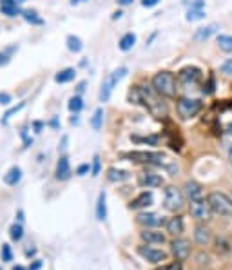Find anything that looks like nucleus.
Here are the masks:
<instances>
[{"label": "nucleus", "mask_w": 232, "mask_h": 270, "mask_svg": "<svg viewBox=\"0 0 232 270\" xmlns=\"http://www.w3.org/2000/svg\"><path fill=\"white\" fill-rule=\"evenodd\" d=\"M140 96H142V106L147 107V111L156 118H163L167 114V106L161 100L158 92L154 91L153 86H140Z\"/></svg>", "instance_id": "f257e3e1"}, {"label": "nucleus", "mask_w": 232, "mask_h": 270, "mask_svg": "<svg viewBox=\"0 0 232 270\" xmlns=\"http://www.w3.org/2000/svg\"><path fill=\"white\" fill-rule=\"evenodd\" d=\"M151 86L154 87V91L158 92L160 96H163V98H176L178 78L171 71H158L153 76Z\"/></svg>", "instance_id": "f03ea898"}, {"label": "nucleus", "mask_w": 232, "mask_h": 270, "mask_svg": "<svg viewBox=\"0 0 232 270\" xmlns=\"http://www.w3.org/2000/svg\"><path fill=\"white\" fill-rule=\"evenodd\" d=\"M207 201H209L214 214L225 216V217L232 216V199L227 196L225 192H218V191L211 192L207 196Z\"/></svg>", "instance_id": "7ed1b4c3"}, {"label": "nucleus", "mask_w": 232, "mask_h": 270, "mask_svg": "<svg viewBox=\"0 0 232 270\" xmlns=\"http://www.w3.org/2000/svg\"><path fill=\"white\" fill-rule=\"evenodd\" d=\"M201 107H203V102L198 98H179L176 104V111L181 120H191L201 111Z\"/></svg>", "instance_id": "20e7f679"}, {"label": "nucleus", "mask_w": 232, "mask_h": 270, "mask_svg": "<svg viewBox=\"0 0 232 270\" xmlns=\"http://www.w3.org/2000/svg\"><path fill=\"white\" fill-rule=\"evenodd\" d=\"M124 158L136 162V163H153V165H161L165 160L163 152H149V151H133L125 152Z\"/></svg>", "instance_id": "39448f33"}, {"label": "nucleus", "mask_w": 232, "mask_h": 270, "mask_svg": "<svg viewBox=\"0 0 232 270\" xmlns=\"http://www.w3.org/2000/svg\"><path fill=\"white\" fill-rule=\"evenodd\" d=\"M125 74H127V67H120V69L113 71L106 80H104L102 89H100V102H107V100L111 98V92H113L114 86H116Z\"/></svg>", "instance_id": "423d86ee"}, {"label": "nucleus", "mask_w": 232, "mask_h": 270, "mask_svg": "<svg viewBox=\"0 0 232 270\" xmlns=\"http://www.w3.org/2000/svg\"><path fill=\"white\" fill-rule=\"evenodd\" d=\"M189 212H191V216L194 219H198V221H207V219H211L213 216V209H211V205L207 201L205 198H198V199H191V203H189Z\"/></svg>", "instance_id": "0eeeda50"}, {"label": "nucleus", "mask_w": 232, "mask_h": 270, "mask_svg": "<svg viewBox=\"0 0 232 270\" xmlns=\"http://www.w3.org/2000/svg\"><path fill=\"white\" fill-rule=\"evenodd\" d=\"M136 252L145 259L147 263L160 265L167 261V252L161 251V249H156V247H151V245H140Z\"/></svg>", "instance_id": "6e6552de"}, {"label": "nucleus", "mask_w": 232, "mask_h": 270, "mask_svg": "<svg viewBox=\"0 0 232 270\" xmlns=\"http://www.w3.org/2000/svg\"><path fill=\"white\" fill-rule=\"evenodd\" d=\"M201 78H203V72L196 66H187L178 72V82L183 86H196L201 82Z\"/></svg>", "instance_id": "1a4fd4ad"}, {"label": "nucleus", "mask_w": 232, "mask_h": 270, "mask_svg": "<svg viewBox=\"0 0 232 270\" xmlns=\"http://www.w3.org/2000/svg\"><path fill=\"white\" fill-rule=\"evenodd\" d=\"M163 205H165L167 211H179L181 207H183V194H181V191L179 189H176V187H167L165 189V196H163Z\"/></svg>", "instance_id": "9d476101"}, {"label": "nucleus", "mask_w": 232, "mask_h": 270, "mask_svg": "<svg viewBox=\"0 0 232 270\" xmlns=\"http://www.w3.org/2000/svg\"><path fill=\"white\" fill-rule=\"evenodd\" d=\"M171 251H173V256L178 259V261H185L187 257L191 256L193 252V245L189 239H183V237H176L173 243H171Z\"/></svg>", "instance_id": "9b49d317"}, {"label": "nucleus", "mask_w": 232, "mask_h": 270, "mask_svg": "<svg viewBox=\"0 0 232 270\" xmlns=\"http://www.w3.org/2000/svg\"><path fill=\"white\" fill-rule=\"evenodd\" d=\"M138 183L142 187H147V189H156V187L163 185V178L160 174H156V172H142L138 178Z\"/></svg>", "instance_id": "f8f14e48"}, {"label": "nucleus", "mask_w": 232, "mask_h": 270, "mask_svg": "<svg viewBox=\"0 0 232 270\" xmlns=\"http://www.w3.org/2000/svg\"><path fill=\"white\" fill-rule=\"evenodd\" d=\"M136 221L140 225H143L145 229H154V227H158V225H163V217H160L158 214H154V212H140L138 217H136Z\"/></svg>", "instance_id": "ddd939ff"}, {"label": "nucleus", "mask_w": 232, "mask_h": 270, "mask_svg": "<svg viewBox=\"0 0 232 270\" xmlns=\"http://www.w3.org/2000/svg\"><path fill=\"white\" fill-rule=\"evenodd\" d=\"M194 241L198 245H201V247H205V245H209L211 241H213V231L207 227V225H196L194 227Z\"/></svg>", "instance_id": "4468645a"}, {"label": "nucleus", "mask_w": 232, "mask_h": 270, "mask_svg": "<svg viewBox=\"0 0 232 270\" xmlns=\"http://www.w3.org/2000/svg\"><path fill=\"white\" fill-rule=\"evenodd\" d=\"M154 201V196L151 191H143L142 194H138L136 198L131 201V209H134V211H138V209H147V207H151Z\"/></svg>", "instance_id": "2eb2a0df"}, {"label": "nucleus", "mask_w": 232, "mask_h": 270, "mask_svg": "<svg viewBox=\"0 0 232 270\" xmlns=\"http://www.w3.org/2000/svg\"><path fill=\"white\" fill-rule=\"evenodd\" d=\"M140 236H142V239H143L147 245H163L167 241V237L163 232L153 231V229H145Z\"/></svg>", "instance_id": "dca6fc26"}, {"label": "nucleus", "mask_w": 232, "mask_h": 270, "mask_svg": "<svg viewBox=\"0 0 232 270\" xmlns=\"http://www.w3.org/2000/svg\"><path fill=\"white\" fill-rule=\"evenodd\" d=\"M131 178V172L124 171V169H116V167H109L107 169V180L113 181V183H122Z\"/></svg>", "instance_id": "f3484780"}, {"label": "nucleus", "mask_w": 232, "mask_h": 270, "mask_svg": "<svg viewBox=\"0 0 232 270\" xmlns=\"http://www.w3.org/2000/svg\"><path fill=\"white\" fill-rule=\"evenodd\" d=\"M167 227V232L169 234H173V236H179L183 229H185V223H183V217L181 216H173L169 217V221L165 223Z\"/></svg>", "instance_id": "a211bd4d"}, {"label": "nucleus", "mask_w": 232, "mask_h": 270, "mask_svg": "<svg viewBox=\"0 0 232 270\" xmlns=\"http://www.w3.org/2000/svg\"><path fill=\"white\" fill-rule=\"evenodd\" d=\"M0 11L7 17H17L20 13L18 0H0Z\"/></svg>", "instance_id": "6ab92c4d"}, {"label": "nucleus", "mask_w": 232, "mask_h": 270, "mask_svg": "<svg viewBox=\"0 0 232 270\" xmlns=\"http://www.w3.org/2000/svg\"><path fill=\"white\" fill-rule=\"evenodd\" d=\"M185 192L189 199H198L203 198V187L198 181H187L185 183Z\"/></svg>", "instance_id": "aec40b11"}, {"label": "nucleus", "mask_w": 232, "mask_h": 270, "mask_svg": "<svg viewBox=\"0 0 232 270\" xmlns=\"http://www.w3.org/2000/svg\"><path fill=\"white\" fill-rule=\"evenodd\" d=\"M71 176V167H69V160L66 156H62L56 163V178L58 180H67Z\"/></svg>", "instance_id": "412c9836"}, {"label": "nucleus", "mask_w": 232, "mask_h": 270, "mask_svg": "<svg viewBox=\"0 0 232 270\" xmlns=\"http://www.w3.org/2000/svg\"><path fill=\"white\" fill-rule=\"evenodd\" d=\"M96 217L100 221H106L107 219V196L106 192H100L98 201H96Z\"/></svg>", "instance_id": "4be33fe9"}, {"label": "nucleus", "mask_w": 232, "mask_h": 270, "mask_svg": "<svg viewBox=\"0 0 232 270\" xmlns=\"http://www.w3.org/2000/svg\"><path fill=\"white\" fill-rule=\"evenodd\" d=\"M218 31V26L216 24H211V26H205V27H199L196 35H194V40H198V42H203V40L211 38L214 33Z\"/></svg>", "instance_id": "5701e85b"}, {"label": "nucleus", "mask_w": 232, "mask_h": 270, "mask_svg": "<svg viewBox=\"0 0 232 270\" xmlns=\"http://www.w3.org/2000/svg\"><path fill=\"white\" fill-rule=\"evenodd\" d=\"M134 44H136V35L134 33H125L122 38H120L118 42V47L122 49V51H131L134 47Z\"/></svg>", "instance_id": "b1692460"}, {"label": "nucleus", "mask_w": 232, "mask_h": 270, "mask_svg": "<svg viewBox=\"0 0 232 270\" xmlns=\"http://www.w3.org/2000/svg\"><path fill=\"white\" fill-rule=\"evenodd\" d=\"M74 76H76V71L71 69V67H67V69L60 71L58 74L54 76V82H56V84H67V82L74 80Z\"/></svg>", "instance_id": "393cba45"}, {"label": "nucleus", "mask_w": 232, "mask_h": 270, "mask_svg": "<svg viewBox=\"0 0 232 270\" xmlns=\"http://www.w3.org/2000/svg\"><path fill=\"white\" fill-rule=\"evenodd\" d=\"M218 46L223 53L232 54V35H218Z\"/></svg>", "instance_id": "a878e982"}, {"label": "nucleus", "mask_w": 232, "mask_h": 270, "mask_svg": "<svg viewBox=\"0 0 232 270\" xmlns=\"http://www.w3.org/2000/svg\"><path fill=\"white\" fill-rule=\"evenodd\" d=\"M20 178H22V171H20L18 167H11L6 176H4V181L7 185H17L20 181Z\"/></svg>", "instance_id": "bb28decb"}, {"label": "nucleus", "mask_w": 232, "mask_h": 270, "mask_svg": "<svg viewBox=\"0 0 232 270\" xmlns=\"http://www.w3.org/2000/svg\"><path fill=\"white\" fill-rule=\"evenodd\" d=\"M131 142L133 144H143V145H158L160 144V136L156 134H151V136H131Z\"/></svg>", "instance_id": "cd10ccee"}, {"label": "nucleus", "mask_w": 232, "mask_h": 270, "mask_svg": "<svg viewBox=\"0 0 232 270\" xmlns=\"http://www.w3.org/2000/svg\"><path fill=\"white\" fill-rule=\"evenodd\" d=\"M185 18L189 22H196V20H203L205 18V11H203V7H191L189 11H187Z\"/></svg>", "instance_id": "c85d7f7f"}, {"label": "nucleus", "mask_w": 232, "mask_h": 270, "mask_svg": "<svg viewBox=\"0 0 232 270\" xmlns=\"http://www.w3.org/2000/svg\"><path fill=\"white\" fill-rule=\"evenodd\" d=\"M82 47H84V44H82V40H80L78 36H74V35H69V36H67V49H69V51L80 53Z\"/></svg>", "instance_id": "c756f323"}, {"label": "nucleus", "mask_w": 232, "mask_h": 270, "mask_svg": "<svg viewBox=\"0 0 232 270\" xmlns=\"http://www.w3.org/2000/svg\"><path fill=\"white\" fill-rule=\"evenodd\" d=\"M102 124H104V109H96L93 114V118H91V127H93L94 131H98L100 127H102Z\"/></svg>", "instance_id": "7c9ffc66"}, {"label": "nucleus", "mask_w": 232, "mask_h": 270, "mask_svg": "<svg viewBox=\"0 0 232 270\" xmlns=\"http://www.w3.org/2000/svg\"><path fill=\"white\" fill-rule=\"evenodd\" d=\"M67 107H69V111H71V112L78 114V112L84 109V102H82V98H80V96H73V98L69 100Z\"/></svg>", "instance_id": "2f4dec72"}, {"label": "nucleus", "mask_w": 232, "mask_h": 270, "mask_svg": "<svg viewBox=\"0 0 232 270\" xmlns=\"http://www.w3.org/2000/svg\"><path fill=\"white\" fill-rule=\"evenodd\" d=\"M214 245H216V251H218L219 254H229V252H231V243L227 241L225 237H218V239L214 241Z\"/></svg>", "instance_id": "473e14b6"}, {"label": "nucleus", "mask_w": 232, "mask_h": 270, "mask_svg": "<svg viewBox=\"0 0 232 270\" xmlns=\"http://www.w3.org/2000/svg\"><path fill=\"white\" fill-rule=\"evenodd\" d=\"M9 236H11L13 241H20L22 236H24V229H22V225L20 223L11 225V229H9Z\"/></svg>", "instance_id": "72a5a7b5"}, {"label": "nucleus", "mask_w": 232, "mask_h": 270, "mask_svg": "<svg viewBox=\"0 0 232 270\" xmlns=\"http://www.w3.org/2000/svg\"><path fill=\"white\" fill-rule=\"evenodd\" d=\"M22 15H24V20L29 22V24H35V26H42L44 24V20L40 18V17H36L35 11H24Z\"/></svg>", "instance_id": "f704fd0d"}, {"label": "nucleus", "mask_w": 232, "mask_h": 270, "mask_svg": "<svg viewBox=\"0 0 232 270\" xmlns=\"http://www.w3.org/2000/svg\"><path fill=\"white\" fill-rule=\"evenodd\" d=\"M24 106H26V102H20V104H18L17 107H13V109H9V111H7L6 114H4V118H2V124H7V120L11 118L13 114H17V112H18L20 109H24Z\"/></svg>", "instance_id": "c9c22d12"}, {"label": "nucleus", "mask_w": 232, "mask_h": 270, "mask_svg": "<svg viewBox=\"0 0 232 270\" xmlns=\"http://www.w3.org/2000/svg\"><path fill=\"white\" fill-rule=\"evenodd\" d=\"M156 270H183V267H181V261H174V263H163Z\"/></svg>", "instance_id": "e433bc0d"}, {"label": "nucleus", "mask_w": 232, "mask_h": 270, "mask_svg": "<svg viewBox=\"0 0 232 270\" xmlns=\"http://www.w3.org/2000/svg\"><path fill=\"white\" fill-rule=\"evenodd\" d=\"M13 259V252H11V247L9 245H2V261H11Z\"/></svg>", "instance_id": "4c0bfd02"}, {"label": "nucleus", "mask_w": 232, "mask_h": 270, "mask_svg": "<svg viewBox=\"0 0 232 270\" xmlns=\"http://www.w3.org/2000/svg\"><path fill=\"white\" fill-rule=\"evenodd\" d=\"M219 71L225 72V74H231V76H232V58L225 60V62L219 66Z\"/></svg>", "instance_id": "58836bf2"}, {"label": "nucleus", "mask_w": 232, "mask_h": 270, "mask_svg": "<svg viewBox=\"0 0 232 270\" xmlns=\"http://www.w3.org/2000/svg\"><path fill=\"white\" fill-rule=\"evenodd\" d=\"M100 167H102V163H100V156H94L93 167H91V174H93V176H98L100 174Z\"/></svg>", "instance_id": "ea45409f"}, {"label": "nucleus", "mask_w": 232, "mask_h": 270, "mask_svg": "<svg viewBox=\"0 0 232 270\" xmlns=\"http://www.w3.org/2000/svg\"><path fill=\"white\" fill-rule=\"evenodd\" d=\"M203 92H205V94H213V92H214V78H213V76H211V78H209V82L205 84V87H203Z\"/></svg>", "instance_id": "a19ab883"}, {"label": "nucleus", "mask_w": 232, "mask_h": 270, "mask_svg": "<svg viewBox=\"0 0 232 270\" xmlns=\"http://www.w3.org/2000/svg\"><path fill=\"white\" fill-rule=\"evenodd\" d=\"M87 172H91V167H89V163L80 165L78 169H76V174H78V176H86Z\"/></svg>", "instance_id": "79ce46f5"}, {"label": "nucleus", "mask_w": 232, "mask_h": 270, "mask_svg": "<svg viewBox=\"0 0 232 270\" xmlns=\"http://www.w3.org/2000/svg\"><path fill=\"white\" fill-rule=\"evenodd\" d=\"M0 104H2V106H7V104H11V96H9L7 92H0Z\"/></svg>", "instance_id": "37998d69"}, {"label": "nucleus", "mask_w": 232, "mask_h": 270, "mask_svg": "<svg viewBox=\"0 0 232 270\" xmlns=\"http://www.w3.org/2000/svg\"><path fill=\"white\" fill-rule=\"evenodd\" d=\"M160 4V0H142V6L143 7H154V6H158Z\"/></svg>", "instance_id": "c03bdc74"}, {"label": "nucleus", "mask_w": 232, "mask_h": 270, "mask_svg": "<svg viewBox=\"0 0 232 270\" xmlns=\"http://www.w3.org/2000/svg\"><path fill=\"white\" fill-rule=\"evenodd\" d=\"M11 51H13V49H9L7 53H11ZM7 53H0V66H4V64H7V60H9Z\"/></svg>", "instance_id": "a18cd8bd"}, {"label": "nucleus", "mask_w": 232, "mask_h": 270, "mask_svg": "<svg viewBox=\"0 0 232 270\" xmlns=\"http://www.w3.org/2000/svg\"><path fill=\"white\" fill-rule=\"evenodd\" d=\"M198 259H199L198 263H201V265H203V263L209 265V256H207V254H203V252H201V254H199V256H198Z\"/></svg>", "instance_id": "49530a36"}, {"label": "nucleus", "mask_w": 232, "mask_h": 270, "mask_svg": "<svg viewBox=\"0 0 232 270\" xmlns=\"http://www.w3.org/2000/svg\"><path fill=\"white\" fill-rule=\"evenodd\" d=\"M120 6H129V4H133V0H118Z\"/></svg>", "instance_id": "de8ad7c7"}, {"label": "nucleus", "mask_w": 232, "mask_h": 270, "mask_svg": "<svg viewBox=\"0 0 232 270\" xmlns=\"http://www.w3.org/2000/svg\"><path fill=\"white\" fill-rule=\"evenodd\" d=\"M86 91V82H80L78 84V92H84Z\"/></svg>", "instance_id": "09e8293b"}, {"label": "nucleus", "mask_w": 232, "mask_h": 270, "mask_svg": "<svg viewBox=\"0 0 232 270\" xmlns=\"http://www.w3.org/2000/svg\"><path fill=\"white\" fill-rule=\"evenodd\" d=\"M35 129H36V132H40V129H42V122H35Z\"/></svg>", "instance_id": "8fccbe9b"}, {"label": "nucleus", "mask_w": 232, "mask_h": 270, "mask_svg": "<svg viewBox=\"0 0 232 270\" xmlns=\"http://www.w3.org/2000/svg\"><path fill=\"white\" fill-rule=\"evenodd\" d=\"M120 17H122V11H116V13H113V20L120 18Z\"/></svg>", "instance_id": "3c124183"}, {"label": "nucleus", "mask_w": 232, "mask_h": 270, "mask_svg": "<svg viewBox=\"0 0 232 270\" xmlns=\"http://www.w3.org/2000/svg\"><path fill=\"white\" fill-rule=\"evenodd\" d=\"M40 265H42V263H40V261H36V263H35L33 267H31V270H38V269H40Z\"/></svg>", "instance_id": "603ef678"}, {"label": "nucleus", "mask_w": 232, "mask_h": 270, "mask_svg": "<svg viewBox=\"0 0 232 270\" xmlns=\"http://www.w3.org/2000/svg\"><path fill=\"white\" fill-rule=\"evenodd\" d=\"M11 270H26V269H24L22 265H17V267H13V269H11Z\"/></svg>", "instance_id": "864d4df0"}, {"label": "nucleus", "mask_w": 232, "mask_h": 270, "mask_svg": "<svg viewBox=\"0 0 232 270\" xmlns=\"http://www.w3.org/2000/svg\"><path fill=\"white\" fill-rule=\"evenodd\" d=\"M227 132H229V134L232 136V124H229V126H227Z\"/></svg>", "instance_id": "5fc2aeb1"}, {"label": "nucleus", "mask_w": 232, "mask_h": 270, "mask_svg": "<svg viewBox=\"0 0 232 270\" xmlns=\"http://www.w3.org/2000/svg\"><path fill=\"white\" fill-rule=\"evenodd\" d=\"M80 2H86V0H71V4H73V6H76V4H80Z\"/></svg>", "instance_id": "6e6d98bb"}, {"label": "nucleus", "mask_w": 232, "mask_h": 270, "mask_svg": "<svg viewBox=\"0 0 232 270\" xmlns=\"http://www.w3.org/2000/svg\"><path fill=\"white\" fill-rule=\"evenodd\" d=\"M229 158H231V162H232V145L229 147Z\"/></svg>", "instance_id": "4d7b16f0"}, {"label": "nucleus", "mask_w": 232, "mask_h": 270, "mask_svg": "<svg viewBox=\"0 0 232 270\" xmlns=\"http://www.w3.org/2000/svg\"><path fill=\"white\" fill-rule=\"evenodd\" d=\"M0 270H2V267H0Z\"/></svg>", "instance_id": "13d9d810"}]
</instances>
